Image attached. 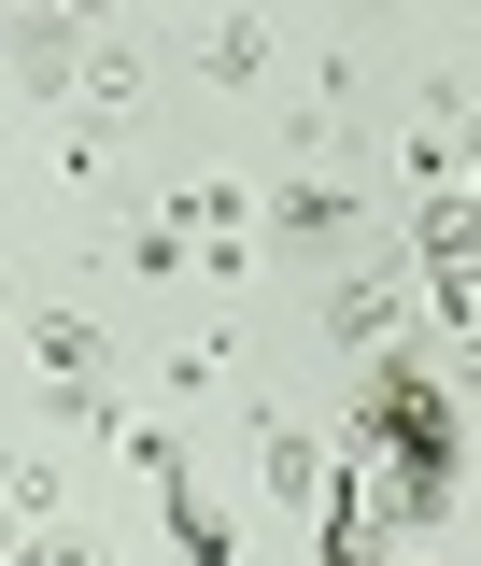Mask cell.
Returning a JSON list of instances; mask_svg holds the SVG:
<instances>
[{
  "mask_svg": "<svg viewBox=\"0 0 481 566\" xmlns=\"http://www.w3.org/2000/svg\"><path fill=\"white\" fill-rule=\"evenodd\" d=\"M368 424H383V453H397V495L439 510V495H453V397H439L425 368H383V382H368Z\"/></svg>",
  "mask_w": 481,
  "mask_h": 566,
  "instance_id": "1",
  "label": "cell"
},
{
  "mask_svg": "<svg viewBox=\"0 0 481 566\" xmlns=\"http://www.w3.org/2000/svg\"><path fill=\"white\" fill-rule=\"evenodd\" d=\"M29 14H71V0H29Z\"/></svg>",
  "mask_w": 481,
  "mask_h": 566,
  "instance_id": "2",
  "label": "cell"
}]
</instances>
